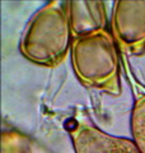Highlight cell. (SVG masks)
<instances>
[{
    "label": "cell",
    "instance_id": "1",
    "mask_svg": "<svg viewBox=\"0 0 145 153\" xmlns=\"http://www.w3.org/2000/svg\"><path fill=\"white\" fill-rule=\"evenodd\" d=\"M70 30L67 17L60 7L47 5L28 26L22 51L37 63L55 64L67 50Z\"/></svg>",
    "mask_w": 145,
    "mask_h": 153
},
{
    "label": "cell",
    "instance_id": "2",
    "mask_svg": "<svg viewBox=\"0 0 145 153\" xmlns=\"http://www.w3.org/2000/svg\"><path fill=\"white\" fill-rule=\"evenodd\" d=\"M74 66L80 79L102 88L117 79V57L108 35L94 32L79 37L72 47Z\"/></svg>",
    "mask_w": 145,
    "mask_h": 153
},
{
    "label": "cell",
    "instance_id": "3",
    "mask_svg": "<svg viewBox=\"0 0 145 153\" xmlns=\"http://www.w3.org/2000/svg\"><path fill=\"white\" fill-rule=\"evenodd\" d=\"M113 31L127 47H144L145 1H120L115 12Z\"/></svg>",
    "mask_w": 145,
    "mask_h": 153
},
{
    "label": "cell",
    "instance_id": "4",
    "mask_svg": "<svg viewBox=\"0 0 145 153\" xmlns=\"http://www.w3.org/2000/svg\"><path fill=\"white\" fill-rule=\"evenodd\" d=\"M71 135L76 153H141L134 140L109 135L95 126L75 128Z\"/></svg>",
    "mask_w": 145,
    "mask_h": 153
},
{
    "label": "cell",
    "instance_id": "5",
    "mask_svg": "<svg viewBox=\"0 0 145 153\" xmlns=\"http://www.w3.org/2000/svg\"><path fill=\"white\" fill-rule=\"evenodd\" d=\"M70 9V28L74 35L81 37L103 28L104 14L101 3H72Z\"/></svg>",
    "mask_w": 145,
    "mask_h": 153
},
{
    "label": "cell",
    "instance_id": "6",
    "mask_svg": "<svg viewBox=\"0 0 145 153\" xmlns=\"http://www.w3.org/2000/svg\"><path fill=\"white\" fill-rule=\"evenodd\" d=\"M131 131L134 143L141 153H145V98L136 102L132 111Z\"/></svg>",
    "mask_w": 145,
    "mask_h": 153
}]
</instances>
